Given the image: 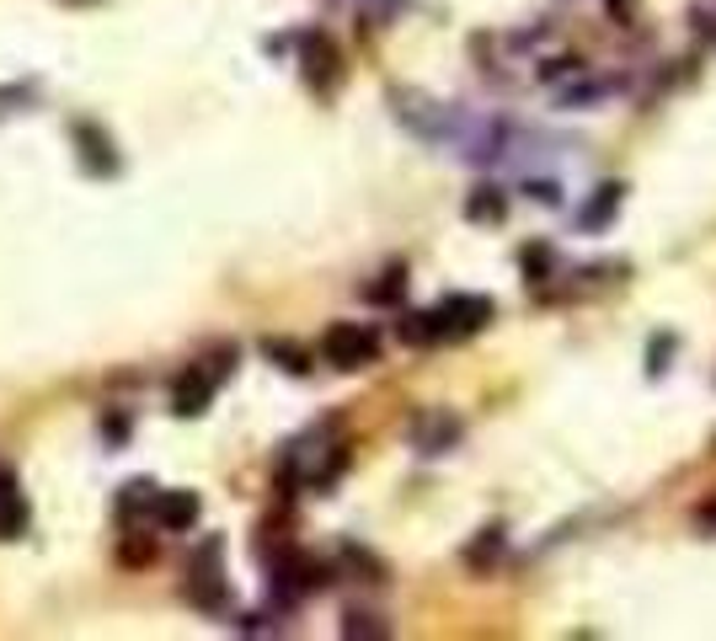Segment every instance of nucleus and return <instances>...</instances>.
<instances>
[{
    "mask_svg": "<svg viewBox=\"0 0 716 641\" xmlns=\"http://www.w3.org/2000/svg\"><path fill=\"white\" fill-rule=\"evenodd\" d=\"M305 75H311V86H331L337 80V49L326 38H305Z\"/></svg>",
    "mask_w": 716,
    "mask_h": 641,
    "instance_id": "0eeeda50",
    "label": "nucleus"
},
{
    "mask_svg": "<svg viewBox=\"0 0 716 641\" xmlns=\"http://www.w3.org/2000/svg\"><path fill=\"white\" fill-rule=\"evenodd\" d=\"M236 364V353H219V359H203V364H188V375L177 380V390H172V401H177V412L188 417V412H203L209 406V395L219 390V380H225V369Z\"/></svg>",
    "mask_w": 716,
    "mask_h": 641,
    "instance_id": "f03ea898",
    "label": "nucleus"
},
{
    "mask_svg": "<svg viewBox=\"0 0 716 641\" xmlns=\"http://www.w3.org/2000/svg\"><path fill=\"white\" fill-rule=\"evenodd\" d=\"M150 508H155V524L161 529H188L198 518V498L193 492H155Z\"/></svg>",
    "mask_w": 716,
    "mask_h": 641,
    "instance_id": "39448f33",
    "label": "nucleus"
},
{
    "mask_svg": "<svg viewBox=\"0 0 716 641\" xmlns=\"http://www.w3.org/2000/svg\"><path fill=\"white\" fill-rule=\"evenodd\" d=\"M450 439H460V423H444V417H439V423H428V428H423V449H428V454H439Z\"/></svg>",
    "mask_w": 716,
    "mask_h": 641,
    "instance_id": "9b49d317",
    "label": "nucleus"
},
{
    "mask_svg": "<svg viewBox=\"0 0 716 641\" xmlns=\"http://www.w3.org/2000/svg\"><path fill=\"white\" fill-rule=\"evenodd\" d=\"M701 524H716V508H712V503H706V508H701Z\"/></svg>",
    "mask_w": 716,
    "mask_h": 641,
    "instance_id": "2eb2a0df",
    "label": "nucleus"
},
{
    "mask_svg": "<svg viewBox=\"0 0 716 641\" xmlns=\"http://www.w3.org/2000/svg\"><path fill=\"white\" fill-rule=\"evenodd\" d=\"M75 139L86 144V166H91V172H118V155H113V139H108V134H97L91 124H80Z\"/></svg>",
    "mask_w": 716,
    "mask_h": 641,
    "instance_id": "6e6552de",
    "label": "nucleus"
},
{
    "mask_svg": "<svg viewBox=\"0 0 716 641\" xmlns=\"http://www.w3.org/2000/svg\"><path fill=\"white\" fill-rule=\"evenodd\" d=\"M188 599L203 609H219L225 604V582H219V540H203L193 556H188Z\"/></svg>",
    "mask_w": 716,
    "mask_h": 641,
    "instance_id": "7ed1b4c3",
    "label": "nucleus"
},
{
    "mask_svg": "<svg viewBox=\"0 0 716 641\" xmlns=\"http://www.w3.org/2000/svg\"><path fill=\"white\" fill-rule=\"evenodd\" d=\"M322 359L337 364V369H364V364L380 359V337L369 326H359V320H337L322 337Z\"/></svg>",
    "mask_w": 716,
    "mask_h": 641,
    "instance_id": "f257e3e1",
    "label": "nucleus"
},
{
    "mask_svg": "<svg viewBox=\"0 0 716 641\" xmlns=\"http://www.w3.org/2000/svg\"><path fill=\"white\" fill-rule=\"evenodd\" d=\"M620 198H626V188H620V183H604V188H599V198H593L583 214H578V225H583V230L610 225V214H615V203H620Z\"/></svg>",
    "mask_w": 716,
    "mask_h": 641,
    "instance_id": "1a4fd4ad",
    "label": "nucleus"
},
{
    "mask_svg": "<svg viewBox=\"0 0 716 641\" xmlns=\"http://www.w3.org/2000/svg\"><path fill=\"white\" fill-rule=\"evenodd\" d=\"M22 524H27V503H22V487H16V476L0 465V540H11V535H22Z\"/></svg>",
    "mask_w": 716,
    "mask_h": 641,
    "instance_id": "423d86ee",
    "label": "nucleus"
},
{
    "mask_svg": "<svg viewBox=\"0 0 716 641\" xmlns=\"http://www.w3.org/2000/svg\"><path fill=\"white\" fill-rule=\"evenodd\" d=\"M434 316H439V337H470V331H481L492 320V300H481V294H450Z\"/></svg>",
    "mask_w": 716,
    "mask_h": 641,
    "instance_id": "20e7f679",
    "label": "nucleus"
},
{
    "mask_svg": "<svg viewBox=\"0 0 716 641\" xmlns=\"http://www.w3.org/2000/svg\"><path fill=\"white\" fill-rule=\"evenodd\" d=\"M545 267H551V252H545V247H529V252H524V273H529V278H540Z\"/></svg>",
    "mask_w": 716,
    "mask_h": 641,
    "instance_id": "ddd939ff",
    "label": "nucleus"
},
{
    "mask_svg": "<svg viewBox=\"0 0 716 641\" xmlns=\"http://www.w3.org/2000/svg\"><path fill=\"white\" fill-rule=\"evenodd\" d=\"M267 359H284L294 375H300V369H311V364H305V353H300V348H289V342H267Z\"/></svg>",
    "mask_w": 716,
    "mask_h": 641,
    "instance_id": "f8f14e48",
    "label": "nucleus"
},
{
    "mask_svg": "<svg viewBox=\"0 0 716 641\" xmlns=\"http://www.w3.org/2000/svg\"><path fill=\"white\" fill-rule=\"evenodd\" d=\"M395 289H401V267H391V273H386V284H375V289H369V300H395Z\"/></svg>",
    "mask_w": 716,
    "mask_h": 641,
    "instance_id": "4468645a",
    "label": "nucleus"
},
{
    "mask_svg": "<svg viewBox=\"0 0 716 641\" xmlns=\"http://www.w3.org/2000/svg\"><path fill=\"white\" fill-rule=\"evenodd\" d=\"M465 214H470V219H503V214H508V198L498 188H481L470 203H465Z\"/></svg>",
    "mask_w": 716,
    "mask_h": 641,
    "instance_id": "9d476101",
    "label": "nucleus"
}]
</instances>
